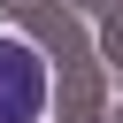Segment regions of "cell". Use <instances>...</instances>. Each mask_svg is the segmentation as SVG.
<instances>
[{"label":"cell","mask_w":123,"mask_h":123,"mask_svg":"<svg viewBox=\"0 0 123 123\" xmlns=\"http://www.w3.org/2000/svg\"><path fill=\"white\" fill-rule=\"evenodd\" d=\"M46 115V62L31 38H0V123H38Z\"/></svg>","instance_id":"1"}]
</instances>
